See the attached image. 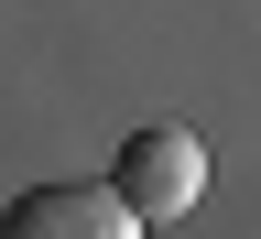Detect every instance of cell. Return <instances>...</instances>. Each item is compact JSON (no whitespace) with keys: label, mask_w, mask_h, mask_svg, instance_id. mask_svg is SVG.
Here are the masks:
<instances>
[{"label":"cell","mask_w":261,"mask_h":239,"mask_svg":"<svg viewBox=\"0 0 261 239\" xmlns=\"http://www.w3.org/2000/svg\"><path fill=\"white\" fill-rule=\"evenodd\" d=\"M120 196H130V218L142 228H163V218H185L196 196H207V142H196L185 120H142L120 142V174H109Z\"/></svg>","instance_id":"cell-1"},{"label":"cell","mask_w":261,"mask_h":239,"mask_svg":"<svg viewBox=\"0 0 261 239\" xmlns=\"http://www.w3.org/2000/svg\"><path fill=\"white\" fill-rule=\"evenodd\" d=\"M0 228L11 239H142V218H130L120 185H22Z\"/></svg>","instance_id":"cell-2"}]
</instances>
